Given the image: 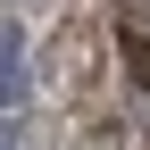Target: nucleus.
I'll return each mask as SVG.
<instances>
[{"mask_svg": "<svg viewBox=\"0 0 150 150\" xmlns=\"http://www.w3.org/2000/svg\"><path fill=\"white\" fill-rule=\"evenodd\" d=\"M25 92H33V67H25V33L0 17V108H25Z\"/></svg>", "mask_w": 150, "mask_h": 150, "instance_id": "f257e3e1", "label": "nucleus"}]
</instances>
